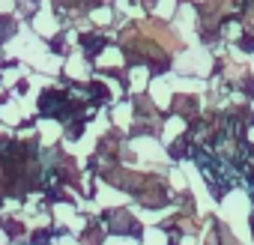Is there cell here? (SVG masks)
<instances>
[{
	"instance_id": "obj_1",
	"label": "cell",
	"mask_w": 254,
	"mask_h": 245,
	"mask_svg": "<svg viewBox=\"0 0 254 245\" xmlns=\"http://www.w3.org/2000/svg\"><path fill=\"white\" fill-rule=\"evenodd\" d=\"M144 33H150L153 39H159L165 48H177V36L168 27H162V24H144Z\"/></svg>"
}]
</instances>
